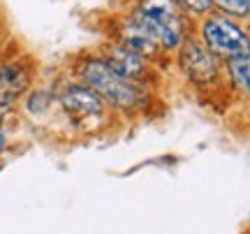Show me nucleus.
I'll list each match as a JSON object with an SVG mask.
<instances>
[{"instance_id":"1","label":"nucleus","mask_w":250,"mask_h":234,"mask_svg":"<svg viewBox=\"0 0 250 234\" xmlns=\"http://www.w3.org/2000/svg\"><path fill=\"white\" fill-rule=\"evenodd\" d=\"M134 26L165 46H176L183 33V21L174 0H144L134 14Z\"/></svg>"},{"instance_id":"2","label":"nucleus","mask_w":250,"mask_h":234,"mask_svg":"<svg viewBox=\"0 0 250 234\" xmlns=\"http://www.w3.org/2000/svg\"><path fill=\"white\" fill-rule=\"evenodd\" d=\"M86 79L98 93H102L118 107H132L139 98V93L132 84L114 74L107 67V63H102V61H93L86 65Z\"/></svg>"},{"instance_id":"3","label":"nucleus","mask_w":250,"mask_h":234,"mask_svg":"<svg viewBox=\"0 0 250 234\" xmlns=\"http://www.w3.org/2000/svg\"><path fill=\"white\" fill-rule=\"evenodd\" d=\"M204 37L208 46L220 56L248 54V37L243 30L232 26L225 19H211L204 26Z\"/></svg>"},{"instance_id":"4","label":"nucleus","mask_w":250,"mask_h":234,"mask_svg":"<svg viewBox=\"0 0 250 234\" xmlns=\"http://www.w3.org/2000/svg\"><path fill=\"white\" fill-rule=\"evenodd\" d=\"M181 65H183V70L197 81H208V79H213V74H215L213 58L206 54L202 46H197V44H186L183 46Z\"/></svg>"},{"instance_id":"5","label":"nucleus","mask_w":250,"mask_h":234,"mask_svg":"<svg viewBox=\"0 0 250 234\" xmlns=\"http://www.w3.org/2000/svg\"><path fill=\"white\" fill-rule=\"evenodd\" d=\"M62 105L67 111H74V114H98V111H102V100H100L98 93H93L90 88H79V86L65 90Z\"/></svg>"},{"instance_id":"6","label":"nucleus","mask_w":250,"mask_h":234,"mask_svg":"<svg viewBox=\"0 0 250 234\" xmlns=\"http://www.w3.org/2000/svg\"><path fill=\"white\" fill-rule=\"evenodd\" d=\"M107 67L125 81L132 79V77H139V74L144 72L142 58H139L137 54H132V51H127V49H114Z\"/></svg>"},{"instance_id":"7","label":"nucleus","mask_w":250,"mask_h":234,"mask_svg":"<svg viewBox=\"0 0 250 234\" xmlns=\"http://www.w3.org/2000/svg\"><path fill=\"white\" fill-rule=\"evenodd\" d=\"M123 49H127V51H132V54H137L139 58H142V56H151V54H155L158 44H155L151 37L144 33L142 28L134 26L132 33L125 37V46H123Z\"/></svg>"},{"instance_id":"8","label":"nucleus","mask_w":250,"mask_h":234,"mask_svg":"<svg viewBox=\"0 0 250 234\" xmlns=\"http://www.w3.org/2000/svg\"><path fill=\"white\" fill-rule=\"evenodd\" d=\"M229 72H232L234 84L248 93V74H250V58L248 54H236L229 58Z\"/></svg>"},{"instance_id":"9","label":"nucleus","mask_w":250,"mask_h":234,"mask_svg":"<svg viewBox=\"0 0 250 234\" xmlns=\"http://www.w3.org/2000/svg\"><path fill=\"white\" fill-rule=\"evenodd\" d=\"M218 7L227 9L232 14H246L248 12V0H213Z\"/></svg>"},{"instance_id":"10","label":"nucleus","mask_w":250,"mask_h":234,"mask_svg":"<svg viewBox=\"0 0 250 234\" xmlns=\"http://www.w3.org/2000/svg\"><path fill=\"white\" fill-rule=\"evenodd\" d=\"M188 7L197 9V12H204V9H208V5H211V0H183Z\"/></svg>"},{"instance_id":"11","label":"nucleus","mask_w":250,"mask_h":234,"mask_svg":"<svg viewBox=\"0 0 250 234\" xmlns=\"http://www.w3.org/2000/svg\"><path fill=\"white\" fill-rule=\"evenodd\" d=\"M9 81H12V74H7L5 70H0V93H5V90L12 88Z\"/></svg>"},{"instance_id":"12","label":"nucleus","mask_w":250,"mask_h":234,"mask_svg":"<svg viewBox=\"0 0 250 234\" xmlns=\"http://www.w3.org/2000/svg\"><path fill=\"white\" fill-rule=\"evenodd\" d=\"M0 146H2V139H0Z\"/></svg>"}]
</instances>
